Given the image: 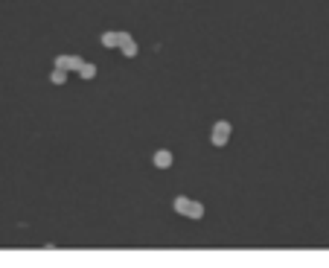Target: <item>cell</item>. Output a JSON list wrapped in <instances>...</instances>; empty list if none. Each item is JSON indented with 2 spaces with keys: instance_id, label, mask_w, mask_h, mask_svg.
Returning <instances> with one entry per match:
<instances>
[{
  "instance_id": "1",
  "label": "cell",
  "mask_w": 329,
  "mask_h": 268,
  "mask_svg": "<svg viewBox=\"0 0 329 268\" xmlns=\"http://www.w3.org/2000/svg\"><path fill=\"white\" fill-rule=\"evenodd\" d=\"M172 210L181 213V216H187V219H204V207L198 201L187 199V196H175L172 199Z\"/></svg>"
},
{
  "instance_id": "2",
  "label": "cell",
  "mask_w": 329,
  "mask_h": 268,
  "mask_svg": "<svg viewBox=\"0 0 329 268\" xmlns=\"http://www.w3.org/2000/svg\"><path fill=\"white\" fill-rule=\"evenodd\" d=\"M230 137H233V126L228 120H216V123H213V132H210V143H213V146L222 149V146L230 143Z\"/></svg>"
},
{
  "instance_id": "3",
  "label": "cell",
  "mask_w": 329,
  "mask_h": 268,
  "mask_svg": "<svg viewBox=\"0 0 329 268\" xmlns=\"http://www.w3.org/2000/svg\"><path fill=\"white\" fill-rule=\"evenodd\" d=\"M129 41H134L132 33H126V30H120V33H105L102 35V47H108V50H114V47H126Z\"/></svg>"
},
{
  "instance_id": "4",
  "label": "cell",
  "mask_w": 329,
  "mask_h": 268,
  "mask_svg": "<svg viewBox=\"0 0 329 268\" xmlns=\"http://www.w3.org/2000/svg\"><path fill=\"white\" fill-rule=\"evenodd\" d=\"M85 65V59L82 56H59L56 59V67H62L67 73H79V67Z\"/></svg>"
},
{
  "instance_id": "5",
  "label": "cell",
  "mask_w": 329,
  "mask_h": 268,
  "mask_svg": "<svg viewBox=\"0 0 329 268\" xmlns=\"http://www.w3.org/2000/svg\"><path fill=\"white\" fill-rule=\"evenodd\" d=\"M152 164L158 169H169L172 167V152H169V149H158V152L152 155Z\"/></svg>"
},
{
  "instance_id": "6",
  "label": "cell",
  "mask_w": 329,
  "mask_h": 268,
  "mask_svg": "<svg viewBox=\"0 0 329 268\" xmlns=\"http://www.w3.org/2000/svg\"><path fill=\"white\" fill-rule=\"evenodd\" d=\"M67 76H70L67 70H62V67H53V73H50V82H53V85H65Z\"/></svg>"
},
{
  "instance_id": "7",
  "label": "cell",
  "mask_w": 329,
  "mask_h": 268,
  "mask_svg": "<svg viewBox=\"0 0 329 268\" xmlns=\"http://www.w3.org/2000/svg\"><path fill=\"white\" fill-rule=\"evenodd\" d=\"M79 76H82V79H88V82H91V79H97V65L85 62V65L79 67Z\"/></svg>"
},
{
  "instance_id": "8",
  "label": "cell",
  "mask_w": 329,
  "mask_h": 268,
  "mask_svg": "<svg viewBox=\"0 0 329 268\" xmlns=\"http://www.w3.org/2000/svg\"><path fill=\"white\" fill-rule=\"evenodd\" d=\"M137 53H140V47H137L134 41H129V44L123 47V56H129V59H137Z\"/></svg>"
}]
</instances>
